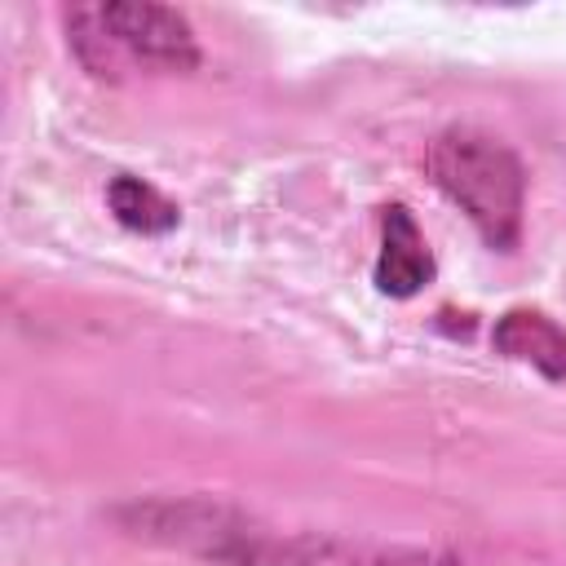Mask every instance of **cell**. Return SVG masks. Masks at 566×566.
I'll return each instance as SVG.
<instances>
[{"instance_id":"1","label":"cell","mask_w":566,"mask_h":566,"mask_svg":"<svg viewBox=\"0 0 566 566\" xmlns=\"http://www.w3.org/2000/svg\"><path fill=\"white\" fill-rule=\"evenodd\" d=\"M66 44L80 57V66L97 80H119L128 71L146 75H177L199 66V44L186 22V13L168 4H137V0H111V4H75L62 13Z\"/></svg>"},{"instance_id":"2","label":"cell","mask_w":566,"mask_h":566,"mask_svg":"<svg viewBox=\"0 0 566 566\" xmlns=\"http://www.w3.org/2000/svg\"><path fill=\"white\" fill-rule=\"evenodd\" d=\"M433 186L473 221V230L495 252H513L522 239L526 168L522 159L482 128H447L433 137L429 155Z\"/></svg>"},{"instance_id":"3","label":"cell","mask_w":566,"mask_h":566,"mask_svg":"<svg viewBox=\"0 0 566 566\" xmlns=\"http://www.w3.org/2000/svg\"><path fill=\"white\" fill-rule=\"evenodd\" d=\"M371 279L394 301L416 296L433 279V252H429V243H424L407 203H385L380 208V252H376Z\"/></svg>"},{"instance_id":"4","label":"cell","mask_w":566,"mask_h":566,"mask_svg":"<svg viewBox=\"0 0 566 566\" xmlns=\"http://www.w3.org/2000/svg\"><path fill=\"white\" fill-rule=\"evenodd\" d=\"M491 345L504 358L526 363L548 380H566V327H557L544 310H526V305L504 310L495 318Z\"/></svg>"},{"instance_id":"5","label":"cell","mask_w":566,"mask_h":566,"mask_svg":"<svg viewBox=\"0 0 566 566\" xmlns=\"http://www.w3.org/2000/svg\"><path fill=\"white\" fill-rule=\"evenodd\" d=\"M106 208H111V217H115L124 230H137V234H168V230H177V221H181V208H177L164 190H155L150 181H142V177H133V172L111 177V186H106Z\"/></svg>"}]
</instances>
